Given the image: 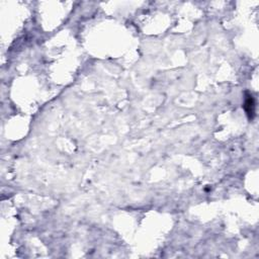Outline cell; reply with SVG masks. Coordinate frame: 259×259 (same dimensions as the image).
I'll return each mask as SVG.
<instances>
[{
  "mask_svg": "<svg viewBox=\"0 0 259 259\" xmlns=\"http://www.w3.org/2000/svg\"><path fill=\"white\" fill-rule=\"evenodd\" d=\"M246 109H247V112L248 115H251V113H253V107H254V102H253V98H252V96H249L248 99L246 100Z\"/></svg>",
  "mask_w": 259,
  "mask_h": 259,
  "instance_id": "1",
  "label": "cell"
}]
</instances>
